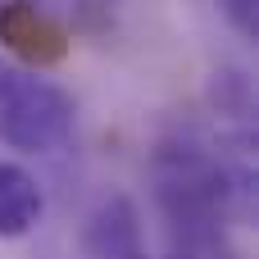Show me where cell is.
I'll list each match as a JSON object with an SVG mask.
<instances>
[{
    "label": "cell",
    "mask_w": 259,
    "mask_h": 259,
    "mask_svg": "<svg viewBox=\"0 0 259 259\" xmlns=\"http://www.w3.org/2000/svg\"><path fill=\"white\" fill-rule=\"evenodd\" d=\"M250 168H232L187 132L159 141L155 150V200L173 228V246L219 259L223 228L250 209Z\"/></svg>",
    "instance_id": "cell-1"
},
{
    "label": "cell",
    "mask_w": 259,
    "mask_h": 259,
    "mask_svg": "<svg viewBox=\"0 0 259 259\" xmlns=\"http://www.w3.org/2000/svg\"><path fill=\"white\" fill-rule=\"evenodd\" d=\"M77 105L46 77L14 73L0 91V141L18 155H50L73 141Z\"/></svg>",
    "instance_id": "cell-2"
},
{
    "label": "cell",
    "mask_w": 259,
    "mask_h": 259,
    "mask_svg": "<svg viewBox=\"0 0 259 259\" xmlns=\"http://www.w3.org/2000/svg\"><path fill=\"white\" fill-rule=\"evenodd\" d=\"M77 246L87 259H150L141 237V214L123 191H109L91 205V214L82 219Z\"/></svg>",
    "instance_id": "cell-3"
},
{
    "label": "cell",
    "mask_w": 259,
    "mask_h": 259,
    "mask_svg": "<svg viewBox=\"0 0 259 259\" xmlns=\"http://www.w3.org/2000/svg\"><path fill=\"white\" fill-rule=\"evenodd\" d=\"M0 41H5L14 55L32 59V64H55V59H64V50H68L64 27L50 23V18L36 9V0H5V5H0Z\"/></svg>",
    "instance_id": "cell-4"
},
{
    "label": "cell",
    "mask_w": 259,
    "mask_h": 259,
    "mask_svg": "<svg viewBox=\"0 0 259 259\" xmlns=\"http://www.w3.org/2000/svg\"><path fill=\"white\" fill-rule=\"evenodd\" d=\"M46 214V196L36 187V178L9 159H0V241H18L27 237Z\"/></svg>",
    "instance_id": "cell-5"
},
{
    "label": "cell",
    "mask_w": 259,
    "mask_h": 259,
    "mask_svg": "<svg viewBox=\"0 0 259 259\" xmlns=\"http://www.w3.org/2000/svg\"><path fill=\"white\" fill-rule=\"evenodd\" d=\"M219 114H232V118H246L250 114V82L241 73H214V87H209Z\"/></svg>",
    "instance_id": "cell-6"
},
{
    "label": "cell",
    "mask_w": 259,
    "mask_h": 259,
    "mask_svg": "<svg viewBox=\"0 0 259 259\" xmlns=\"http://www.w3.org/2000/svg\"><path fill=\"white\" fill-rule=\"evenodd\" d=\"M223 14L237 23L241 36H255V0H223Z\"/></svg>",
    "instance_id": "cell-7"
},
{
    "label": "cell",
    "mask_w": 259,
    "mask_h": 259,
    "mask_svg": "<svg viewBox=\"0 0 259 259\" xmlns=\"http://www.w3.org/2000/svg\"><path fill=\"white\" fill-rule=\"evenodd\" d=\"M168 259H214V255H200V250H187V246H173Z\"/></svg>",
    "instance_id": "cell-8"
},
{
    "label": "cell",
    "mask_w": 259,
    "mask_h": 259,
    "mask_svg": "<svg viewBox=\"0 0 259 259\" xmlns=\"http://www.w3.org/2000/svg\"><path fill=\"white\" fill-rule=\"evenodd\" d=\"M9 77H14V68H9V64L0 59V91H5V82H9Z\"/></svg>",
    "instance_id": "cell-9"
}]
</instances>
